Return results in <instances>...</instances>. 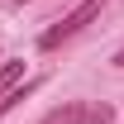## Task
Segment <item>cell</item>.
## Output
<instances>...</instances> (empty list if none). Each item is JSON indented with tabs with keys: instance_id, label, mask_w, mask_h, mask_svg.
<instances>
[{
	"instance_id": "obj_1",
	"label": "cell",
	"mask_w": 124,
	"mask_h": 124,
	"mask_svg": "<svg viewBox=\"0 0 124 124\" xmlns=\"http://www.w3.org/2000/svg\"><path fill=\"white\" fill-rule=\"evenodd\" d=\"M100 10H105V0H81L77 10L62 19V24H53V29H48L43 38H38V43H43V48H57V43H67V38H77V33L86 29V24H91V19L100 15Z\"/></svg>"
},
{
	"instance_id": "obj_3",
	"label": "cell",
	"mask_w": 124,
	"mask_h": 124,
	"mask_svg": "<svg viewBox=\"0 0 124 124\" xmlns=\"http://www.w3.org/2000/svg\"><path fill=\"white\" fill-rule=\"evenodd\" d=\"M19 77H24V62H5L0 67V105L10 100V91H19Z\"/></svg>"
},
{
	"instance_id": "obj_4",
	"label": "cell",
	"mask_w": 124,
	"mask_h": 124,
	"mask_svg": "<svg viewBox=\"0 0 124 124\" xmlns=\"http://www.w3.org/2000/svg\"><path fill=\"white\" fill-rule=\"evenodd\" d=\"M115 67H124V48H119V53H115Z\"/></svg>"
},
{
	"instance_id": "obj_2",
	"label": "cell",
	"mask_w": 124,
	"mask_h": 124,
	"mask_svg": "<svg viewBox=\"0 0 124 124\" xmlns=\"http://www.w3.org/2000/svg\"><path fill=\"white\" fill-rule=\"evenodd\" d=\"M43 124H110V105H91V100H72V105L53 110Z\"/></svg>"
}]
</instances>
